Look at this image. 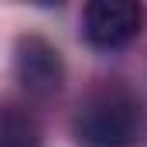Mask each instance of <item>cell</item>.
<instances>
[{
  "mask_svg": "<svg viewBox=\"0 0 147 147\" xmlns=\"http://www.w3.org/2000/svg\"><path fill=\"white\" fill-rule=\"evenodd\" d=\"M75 137L82 147H130L140 137V106L123 89H103L82 103Z\"/></svg>",
  "mask_w": 147,
  "mask_h": 147,
  "instance_id": "obj_1",
  "label": "cell"
},
{
  "mask_svg": "<svg viewBox=\"0 0 147 147\" xmlns=\"http://www.w3.org/2000/svg\"><path fill=\"white\" fill-rule=\"evenodd\" d=\"M17 75L28 92L48 96L62 86V58L58 51L41 41V38H24L17 45Z\"/></svg>",
  "mask_w": 147,
  "mask_h": 147,
  "instance_id": "obj_3",
  "label": "cell"
},
{
  "mask_svg": "<svg viewBox=\"0 0 147 147\" xmlns=\"http://www.w3.org/2000/svg\"><path fill=\"white\" fill-rule=\"evenodd\" d=\"M140 31V7L134 0H92L82 14V34L92 48H123Z\"/></svg>",
  "mask_w": 147,
  "mask_h": 147,
  "instance_id": "obj_2",
  "label": "cell"
},
{
  "mask_svg": "<svg viewBox=\"0 0 147 147\" xmlns=\"http://www.w3.org/2000/svg\"><path fill=\"white\" fill-rule=\"evenodd\" d=\"M34 123L28 116H21L17 110L3 113V130H0V147H34Z\"/></svg>",
  "mask_w": 147,
  "mask_h": 147,
  "instance_id": "obj_4",
  "label": "cell"
}]
</instances>
